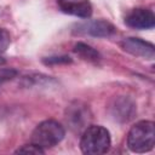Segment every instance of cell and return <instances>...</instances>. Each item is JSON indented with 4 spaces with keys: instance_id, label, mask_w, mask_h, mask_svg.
Segmentation results:
<instances>
[{
    "instance_id": "1",
    "label": "cell",
    "mask_w": 155,
    "mask_h": 155,
    "mask_svg": "<svg viewBox=\"0 0 155 155\" xmlns=\"http://www.w3.org/2000/svg\"><path fill=\"white\" fill-rule=\"evenodd\" d=\"M111 138L109 131L102 125L87 126L80 138V149L87 155H101L109 151Z\"/></svg>"
},
{
    "instance_id": "2",
    "label": "cell",
    "mask_w": 155,
    "mask_h": 155,
    "mask_svg": "<svg viewBox=\"0 0 155 155\" xmlns=\"http://www.w3.org/2000/svg\"><path fill=\"white\" fill-rule=\"evenodd\" d=\"M155 145V124L149 120L136 122L128 131L127 147L131 151L142 154L154 149Z\"/></svg>"
},
{
    "instance_id": "3",
    "label": "cell",
    "mask_w": 155,
    "mask_h": 155,
    "mask_svg": "<svg viewBox=\"0 0 155 155\" xmlns=\"http://www.w3.org/2000/svg\"><path fill=\"white\" fill-rule=\"evenodd\" d=\"M65 136L63 125L56 120L48 119L40 122L31 132L30 142L42 149L52 148L61 143Z\"/></svg>"
},
{
    "instance_id": "4",
    "label": "cell",
    "mask_w": 155,
    "mask_h": 155,
    "mask_svg": "<svg viewBox=\"0 0 155 155\" xmlns=\"http://www.w3.org/2000/svg\"><path fill=\"white\" fill-rule=\"evenodd\" d=\"M73 33L76 35H88L93 38H109L116 33V28L107 19H93L76 24Z\"/></svg>"
},
{
    "instance_id": "5",
    "label": "cell",
    "mask_w": 155,
    "mask_h": 155,
    "mask_svg": "<svg viewBox=\"0 0 155 155\" xmlns=\"http://www.w3.org/2000/svg\"><path fill=\"white\" fill-rule=\"evenodd\" d=\"M65 120L73 131L85 130L91 121V111L88 105L80 101L73 102L65 110Z\"/></svg>"
},
{
    "instance_id": "6",
    "label": "cell",
    "mask_w": 155,
    "mask_h": 155,
    "mask_svg": "<svg viewBox=\"0 0 155 155\" xmlns=\"http://www.w3.org/2000/svg\"><path fill=\"white\" fill-rule=\"evenodd\" d=\"M120 46L126 53L133 57L149 59V61H153L155 58V46L151 42L145 41L143 39L132 38V36L125 38L120 42Z\"/></svg>"
},
{
    "instance_id": "7",
    "label": "cell",
    "mask_w": 155,
    "mask_h": 155,
    "mask_svg": "<svg viewBox=\"0 0 155 155\" xmlns=\"http://www.w3.org/2000/svg\"><path fill=\"white\" fill-rule=\"evenodd\" d=\"M125 24L133 29H151L155 25L154 12L145 7H137L131 10L125 17Z\"/></svg>"
},
{
    "instance_id": "8",
    "label": "cell",
    "mask_w": 155,
    "mask_h": 155,
    "mask_svg": "<svg viewBox=\"0 0 155 155\" xmlns=\"http://www.w3.org/2000/svg\"><path fill=\"white\" fill-rule=\"evenodd\" d=\"M110 114L114 120L120 122H127L132 120L137 113V108L134 102L126 96H119L114 98L110 104Z\"/></svg>"
},
{
    "instance_id": "9",
    "label": "cell",
    "mask_w": 155,
    "mask_h": 155,
    "mask_svg": "<svg viewBox=\"0 0 155 155\" xmlns=\"http://www.w3.org/2000/svg\"><path fill=\"white\" fill-rule=\"evenodd\" d=\"M63 13L87 19L92 16V5L90 0H56Z\"/></svg>"
},
{
    "instance_id": "10",
    "label": "cell",
    "mask_w": 155,
    "mask_h": 155,
    "mask_svg": "<svg viewBox=\"0 0 155 155\" xmlns=\"http://www.w3.org/2000/svg\"><path fill=\"white\" fill-rule=\"evenodd\" d=\"M73 51L84 61H87V62H91V63H98L101 61V54L99 52L93 48L92 46L85 44V42H76L74 45V48Z\"/></svg>"
},
{
    "instance_id": "11",
    "label": "cell",
    "mask_w": 155,
    "mask_h": 155,
    "mask_svg": "<svg viewBox=\"0 0 155 155\" xmlns=\"http://www.w3.org/2000/svg\"><path fill=\"white\" fill-rule=\"evenodd\" d=\"M16 154H34V155H39V154H44L45 149L40 148L39 145L30 143V144H24L21 148H18L16 151Z\"/></svg>"
},
{
    "instance_id": "12",
    "label": "cell",
    "mask_w": 155,
    "mask_h": 155,
    "mask_svg": "<svg viewBox=\"0 0 155 155\" xmlns=\"http://www.w3.org/2000/svg\"><path fill=\"white\" fill-rule=\"evenodd\" d=\"M73 59L69 56H53V57H46L42 59V63L46 65H56V64H68L71 63Z\"/></svg>"
},
{
    "instance_id": "13",
    "label": "cell",
    "mask_w": 155,
    "mask_h": 155,
    "mask_svg": "<svg viewBox=\"0 0 155 155\" xmlns=\"http://www.w3.org/2000/svg\"><path fill=\"white\" fill-rule=\"evenodd\" d=\"M10 44H11V35H10V33L6 29L0 28V54L4 53L8 48Z\"/></svg>"
},
{
    "instance_id": "14",
    "label": "cell",
    "mask_w": 155,
    "mask_h": 155,
    "mask_svg": "<svg viewBox=\"0 0 155 155\" xmlns=\"http://www.w3.org/2000/svg\"><path fill=\"white\" fill-rule=\"evenodd\" d=\"M2 64H5V59L0 57V65H2Z\"/></svg>"
},
{
    "instance_id": "15",
    "label": "cell",
    "mask_w": 155,
    "mask_h": 155,
    "mask_svg": "<svg viewBox=\"0 0 155 155\" xmlns=\"http://www.w3.org/2000/svg\"><path fill=\"white\" fill-rule=\"evenodd\" d=\"M2 81H4V79H2V78H1V76H0V84H1V82H2Z\"/></svg>"
}]
</instances>
